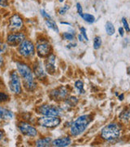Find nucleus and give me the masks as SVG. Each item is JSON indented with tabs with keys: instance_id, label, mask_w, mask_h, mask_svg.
<instances>
[{
	"instance_id": "nucleus-6",
	"label": "nucleus",
	"mask_w": 130,
	"mask_h": 147,
	"mask_svg": "<svg viewBox=\"0 0 130 147\" xmlns=\"http://www.w3.org/2000/svg\"><path fill=\"white\" fill-rule=\"evenodd\" d=\"M35 51V47L33 43L28 39H25L23 42H21L18 47V52L24 57H29L34 54Z\"/></svg>"
},
{
	"instance_id": "nucleus-23",
	"label": "nucleus",
	"mask_w": 130,
	"mask_h": 147,
	"mask_svg": "<svg viewBox=\"0 0 130 147\" xmlns=\"http://www.w3.org/2000/svg\"><path fill=\"white\" fill-rule=\"evenodd\" d=\"M120 119L123 121H128L130 119V110L123 111L120 115Z\"/></svg>"
},
{
	"instance_id": "nucleus-34",
	"label": "nucleus",
	"mask_w": 130,
	"mask_h": 147,
	"mask_svg": "<svg viewBox=\"0 0 130 147\" xmlns=\"http://www.w3.org/2000/svg\"><path fill=\"white\" fill-rule=\"evenodd\" d=\"M119 33H120V36L124 37V34H125V30H124V27H120V28H119Z\"/></svg>"
},
{
	"instance_id": "nucleus-20",
	"label": "nucleus",
	"mask_w": 130,
	"mask_h": 147,
	"mask_svg": "<svg viewBox=\"0 0 130 147\" xmlns=\"http://www.w3.org/2000/svg\"><path fill=\"white\" fill-rule=\"evenodd\" d=\"M78 102V99L76 96H69L68 98H66L65 100V103L67 104L66 105H68L69 107H73L76 106Z\"/></svg>"
},
{
	"instance_id": "nucleus-16",
	"label": "nucleus",
	"mask_w": 130,
	"mask_h": 147,
	"mask_svg": "<svg viewBox=\"0 0 130 147\" xmlns=\"http://www.w3.org/2000/svg\"><path fill=\"white\" fill-rule=\"evenodd\" d=\"M13 116H14V115L11 111L0 106V119L8 120V119H12Z\"/></svg>"
},
{
	"instance_id": "nucleus-26",
	"label": "nucleus",
	"mask_w": 130,
	"mask_h": 147,
	"mask_svg": "<svg viewBox=\"0 0 130 147\" xmlns=\"http://www.w3.org/2000/svg\"><path fill=\"white\" fill-rule=\"evenodd\" d=\"M68 9H69V6H68V4H66L65 6L62 7L61 8H59V13L60 15H64V14L68 11Z\"/></svg>"
},
{
	"instance_id": "nucleus-8",
	"label": "nucleus",
	"mask_w": 130,
	"mask_h": 147,
	"mask_svg": "<svg viewBox=\"0 0 130 147\" xmlns=\"http://www.w3.org/2000/svg\"><path fill=\"white\" fill-rule=\"evenodd\" d=\"M9 88L11 91L15 94H20L21 92V83L20 75L16 71H12L9 77Z\"/></svg>"
},
{
	"instance_id": "nucleus-31",
	"label": "nucleus",
	"mask_w": 130,
	"mask_h": 147,
	"mask_svg": "<svg viewBox=\"0 0 130 147\" xmlns=\"http://www.w3.org/2000/svg\"><path fill=\"white\" fill-rule=\"evenodd\" d=\"M41 14H42V16L44 17V18H46V20L47 19H51V16L47 13V11L45 10H43V9H42L41 10Z\"/></svg>"
},
{
	"instance_id": "nucleus-1",
	"label": "nucleus",
	"mask_w": 130,
	"mask_h": 147,
	"mask_svg": "<svg viewBox=\"0 0 130 147\" xmlns=\"http://www.w3.org/2000/svg\"><path fill=\"white\" fill-rule=\"evenodd\" d=\"M16 66L18 69V73L20 74V76L24 81L25 88L29 92L34 91L37 88V83L33 78L31 68L27 64L22 62H17Z\"/></svg>"
},
{
	"instance_id": "nucleus-15",
	"label": "nucleus",
	"mask_w": 130,
	"mask_h": 147,
	"mask_svg": "<svg viewBox=\"0 0 130 147\" xmlns=\"http://www.w3.org/2000/svg\"><path fill=\"white\" fill-rule=\"evenodd\" d=\"M71 142L72 141L70 137H61V138H58L52 141L51 145L56 147H64L68 146L71 144Z\"/></svg>"
},
{
	"instance_id": "nucleus-25",
	"label": "nucleus",
	"mask_w": 130,
	"mask_h": 147,
	"mask_svg": "<svg viewBox=\"0 0 130 147\" xmlns=\"http://www.w3.org/2000/svg\"><path fill=\"white\" fill-rule=\"evenodd\" d=\"M63 36L64 38V39L68 40V41H73L74 39V34H72L71 33H63Z\"/></svg>"
},
{
	"instance_id": "nucleus-2",
	"label": "nucleus",
	"mask_w": 130,
	"mask_h": 147,
	"mask_svg": "<svg viewBox=\"0 0 130 147\" xmlns=\"http://www.w3.org/2000/svg\"><path fill=\"white\" fill-rule=\"evenodd\" d=\"M90 121H91V118L90 116L87 115L78 117L71 125V127H70L71 135L73 137H77L79 135H81L82 132L85 131Z\"/></svg>"
},
{
	"instance_id": "nucleus-7",
	"label": "nucleus",
	"mask_w": 130,
	"mask_h": 147,
	"mask_svg": "<svg viewBox=\"0 0 130 147\" xmlns=\"http://www.w3.org/2000/svg\"><path fill=\"white\" fill-rule=\"evenodd\" d=\"M38 112L44 116H59L62 114V110L55 105L45 104L38 108Z\"/></svg>"
},
{
	"instance_id": "nucleus-24",
	"label": "nucleus",
	"mask_w": 130,
	"mask_h": 147,
	"mask_svg": "<svg viewBox=\"0 0 130 147\" xmlns=\"http://www.w3.org/2000/svg\"><path fill=\"white\" fill-rule=\"evenodd\" d=\"M101 45H102V39H101V38L100 37H95L94 39V49H96V50H98L101 47Z\"/></svg>"
},
{
	"instance_id": "nucleus-30",
	"label": "nucleus",
	"mask_w": 130,
	"mask_h": 147,
	"mask_svg": "<svg viewBox=\"0 0 130 147\" xmlns=\"http://www.w3.org/2000/svg\"><path fill=\"white\" fill-rule=\"evenodd\" d=\"M7 44H4V43H3V42L0 41V54H3V53H6V51H7Z\"/></svg>"
},
{
	"instance_id": "nucleus-38",
	"label": "nucleus",
	"mask_w": 130,
	"mask_h": 147,
	"mask_svg": "<svg viewBox=\"0 0 130 147\" xmlns=\"http://www.w3.org/2000/svg\"><path fill=\"white\" fill-rule=\"evenodd\" d=\"M124 97H125L124 94H121V95H120V96H119V99H120V100H124Z\"/></svg>"
},
{
	"instance_id": "nucleus-12",
	"label": "nucleus",
	"mask_w": 130,
	"mask_h": 147,
	"mask_svg": "<svg viewBox=\"0 0 130 147\" xmlns=\"http://www.w3.org/2000/svg\"><path fill=\"white\" fill-rule=\"evenodd\" d=\"M23 27V21L21 17L17 14H15L11 16L9 20V28L13 31H17L22 29Z\"/></svg>"
},
{
	"instance_id": "nucleus-18",
	"label": "nucleus",
	"mask_w": 130,
	"mask_h": 147,
	"mask_svg": "<svg viewBox=\"0 0 130 147\" xmlns=\"http://www.w3.org/2000/svg\"><path fill=\"white\" fill-rule=\"evenodd\" d=\"M105 30H106V32L108 35H113L115 32V27L113 26V24L111 22V21H107L106 24H105Z\"/></svg>"
},
{
	"instance_id": "nucleus-29",
	"label": "nucleus",
	"mask_w": 130,
	"mask_h": 147,
	"mask_svg": "<svg viewBox=\"0 0 130 147\" xmlns=\"http://www.w3.org/2000/svg\"><path fill=\"white\" fill-rule=\"evenodd\" d=\"M80 31H81V34L82 35L83 38L85 40V41H88V37H87V34H86V30L84 28V27H81L80 29Z\"/></svg>"
},
{
	"instance_id": "nucleus-11",
	"label": "nucleus",
	"mask_w": 130,
	"mask_h": 147,
	"mask_svg": "<svg viewBox=\"0 0 130 147\" xmlns=\"http://www.w3.org/2000/svg\"><path fill=\"white\" fill-rule=\"evenodd\" d=\"M18 127H19L21 133L27 137H36L37 134V131L36 128L26 122H21L18 125Z\"/></svg>"
},
{
	"instance_id": "nucleus-19",
	"label": "nucleus",
	"mask_w": 130,
	"mask_h": 147,
	"mask_svg": "<svg viewBox=\"0 0 130 147\" xmlns=\"http://www.w3.org/2000/svg\"><path fill=\"white\" fill-rule=\"evenodd\" d=\"M46 25L49 27L50 29H51L52 30L55 31L56 33H59V27H58L57 24L53 21L52 19H47L46 20Z\"/></svg>"
},
{
	"instance_id": "nucleus-28",
	"label": "nucleus",
	"mask_w": 130,
	"mask_h": 147,
	"mask_svg": "<svg viewBox=\"0 0 130 147\" xmlns=\"http://www.w3.org/2000/svg\"><path fill=\"white\" fill-rule=\"evenodd\" d=\"M122 23H123V26H124V29H125V30L127 32H129L130 31V27L129 26V23H128V21L127 20L125 19V18H122Z\"/></svg>"
},
{
	"instance_id": "nucleus-22",
	"label": "nucleus",
	"mask_w": 130,
	"mask_h": 147,
	"mask_svg": "<svg viewBox=\"0 0 130 147\" xmlns=\"http://www.w3.org/2000/svg\"><path fill=\"white\" fill-rule=\"evenodd\" d=\"M81 16L82 17L84 21L88 22V23H94L95 21V17L91 14H89V13H82Z\"/></svg>"
},
{
	"instance_id": "nucleus-13",
	"label": "nucleus",
	"mask_w": 130,
	"mask_h": 147,
	"mask_svg": "<svg viewBox=\"0 0 130 147\" xmlns=\"http://www.w3.org/2000/svg\"><path fill=\"white\" fill-rule=\"evenodd\" d=\"M45 61V69L47 73L54 74L55 72V56L54 54H50Z\"/></svg>"
},
{
	"instance_id": "nucleus-17",
	"label": "nucleus",
	"mask_w": 130,
	"mask_h": 147,
	"mask_svg": "<svg viewBox=\"0 0 130 147\" xmlns=\"http://www.w3.org/2000/svg\"><path fill=\"white\" fill-rule=\"evenodd\" d=\"M52 143V140L51 137H44L38 139L36 142V146L39 147H44V146H51Z\"/></svg>"
},
{
	"instance_id": "nucleus-39",
	"label": "nucleus",
	"mask_w": 130,
	"mask_h": 147,
	"mask_svg": "<svg viewBox=\"0 0 130 147\" xmlns=\"http://www.w3.org/2000/svg\"><path fill=\"white\" fill-rule=\"evenodd\" d=\"M3 64V58L0 57V65H2Z\"/></svg>"
},
{
	"instance_id": "nucleus-14",
	"label": "nucleus",
	"mask_w": 130,
	"mask_h": 147,
	"mask_svg": "<svg viewBox=\"0 0 130 147\" xmlns=\"http://www.w3.org/2000/svg\"><path fill=\"white\" fill-rule=\"evenodd\" d=\"M33 74L37 79L40 80H43L47 78V74L39 61H36L33 65Z\"/></svg>"
},
{
	"instance_id": "nucleus-37",
	"label": "nucleus",
	"mask_w": 130,
	"mask_h": 147,
	"mask_svg": "<svg viewBox=\"0 0 130 147\" xmlns=\"http://www.w3.org/2000/svg\"><path fill=\"white\" fill-rule=\"evenodd\" d=\"M78 38H79V41H81V42H83V37H82V35L81 34H79L78 35Z\"/></svg>"
},
{
	"instance_id": "nucleus-10",
	"label": "nucleus",
	"mask_w": 130,
	"mask_h": 147,
	"mask_svg": "<svg viewBox=\"0 0 130 147\" xmlns=\"http://www.w3.org/2000/svg\"><path fill=\"white\" fill-rule=\"evenodd\" d=\"M25 38V35L23 33L10 34L7 38V43L11 47H17Z\"/></svg>"
},
{
	"instance_id": "nucleus-3",
	"label": "nucleus",
	"mask_w": 130,
	"mask_h": 147,
	"mask_svg": "<svg viewBox=\"0 0 130 147\" xmlns=\"http://www.w3.org/2000/svg\"><path fill=\"white\" fill-rule=\"evenodd\" d=\"M121 127L117 123H110L104 127L101 132V137L104 141L112 142L118 139L120 136Z\"/></svg>"
},
{
	"instance_id": "nucleus-41",
	"label": "nucleus",
	"mask_w": 130,
	"mask_h": 147,
	"mask_svg": "<svg viewBox=\"0 0 130 147\" xmlns=\"http://www.w3.org/2000/svg\"><path fill=\"white\" fill-rule=\"evenodd\" d=\"M59 2H60V3H63V1H64V0H59Z\"/></svg>"
},
{
	"instance_id": "nucleus-33",
	"label": "nucleus",
	"mask_w": 130,
	"mask_h": 147,
	"mask_svg": "<svg viewBox=\"0 0 130 147\" xmlns=\"http://www.w3.org/2000/svg\"><path fill=\"white\" fill-rule=\"evenodd\" d=\"M0 6L3 7H7L8 6L7 0H0Z\"/></svg>"
},
{
	"instance_id": "nucleus-35",
	"label": "nucleus",
	"mask_w": 130,
	"mask_h": 147,
	"mask_svg": "<svg viewBox=\"0 0 130 147\" xmlns=\"http://www.w3.org/2000/svg\"><path fill=\"white\" fill-rule=\"evenodd\" d=\"M3 137H4V132L2 131V130H0V140H2Z\"/></svg>"
},
{
	"instance_id": "nucleus-32",
	"label": "nucleus",
	"mask_w": 130,
	"mask_h": 147,
	"mask_svg": "<svg viewBox=\"0 0 130 147\" xmlns=\"http://www.w3.org/2000/svg\"><path fill=\"white\" fill-rule=\"evenodd\" d=\"M77 11H78V13H79V15L81 16V15L83 13V9H82V7H81V3H77Z\"/></svg>"
},
{
	"instance_id": "nucleus-27",
	"label": "nucleus",
	"mask_w": 130,
	"mask_h": 147,
	"mask_svg": "<svg viewBox=\"0 0 130 147\" xmlns=\"http://www.w3.org/2000/svg\"><path fill=\"white\" fill-rule=\"evenodd\" d=\"M8 100V95L0 92V102H5Z\"/></svg>"
},
{
	"instance_id": "nucleus-9",
	"label": "nucleus",
	"mask_w": 130,
	"mask_h": 147,
	"mask_svg": "<svg viewBox=\"0 0 130 147\" xmlns=\"http://www.w3.org/2000/svg\"><path fill=\"white\" fill-rule=\"evenodd\" d=\"M51 99L55 100H66L68 96V90L64 86H60L55 89L52 90L50 93Z\"/></svg>"
},
{
	"instance_id": "nucleus-4",
	"label": "nucleus",
	"mask_w": 130,
	"mask_h": 147,
	"mask_svg": "<svg viewBox=\"0 0 130 147\" xmlns=\"http://www.w3.org/2000/svg\"><path fill=\"white\" fill-rule=\"evenodd\" d=\"M61 123L60 118L59 116H42L41 118L37 119L38 125L43 127L53 128L59 126Z\"/></svg>"
},
{
	"instance_id": "nucleus-36",
	"label": "nucleus",
	"mask_w": 130,
	"mask_h": 147,
	"mask_svg": "<svg viewBox=\"0 0 130 147\" xmlns=\"http://www.w3.org/2000/svg\"><path fill=\"white\" fill-rule=\"evenodd\" d=\"M76 46H77V43H73V44L71 43V44H68V48H71V47H75Z\"/></svg>"
},
{
	"instance_id": "nucleus-21",
	"label": "nucleus",
	"mask_w": 130,
	"mask_h": 147,
	"mask_svg": "<svg viewBox=\"0 0 130 147\" xmlns=\"http://www.w3.org/2000/svg\"><path fill=\"white\" fill-rule=\"evenodd\" d=\"M75 88L79 94H84L85 93V90H84V84L81 80H77L75 83Z\"/></svg>"
},
{
	"instance_id": "nucleus-40",
	"label": "nucleus",
	"mask_w": 130,
	"mask_h": 147,
	"mask_svg": "<svg viewBox=\"0 0 130 147\" xmlns=\"http://www.w3.org/2000/svg\"><path fill=\"white\" fill-rule=\"evenodd\" d=\"M61 24H63V25L65 24V25H68V26L70 25V24H69V23H68V22H61Z\"/></svg>"
},
{
	"instance_id": "nucleus-5",
	"label": "nucleus",
	"mask_w": 130,
	"mask_h": 147,
	"mask_svg": "<svg viewBox=\"0 0 130 147\" xmlns=\"http://www.w3.org/2000/svg\"><path fill=\"white\" fill-rule=\"evenodd\" d=\"M36 50L38 57L41 58H46L51 54V46L47 39L38 40L37 42Z\"/></svg>"
}]
</instances>
